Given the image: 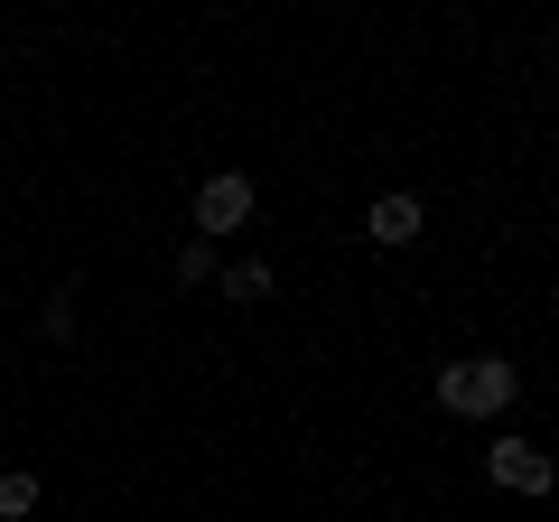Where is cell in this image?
I'll return each instance as SVG.
<instances>
[{
	"label": "cell",
	"mask_w": 559,
	"mask_h": 522,
	"mask_svg": "<svg viewBox=\"0 0 559 522\" xmlns=\"http://www.w3.org/2000/svg\"><path fill=\"white\" fill-rule=\"evenodd\" d=\"M429 392H439V411H457V420H503L513 392H522V373L503 355H466V364H448V373H429Z\"/></svg>",
	"instance_id": "obj_1"
},
{
	"label": "cell",
	"mask_w": 559,
	"mask_h": 522,
	"mask_svg": "<svg viewBox=\"0 0 559 522\" xmlns=\"http://www.w3.org/2000/svg\"><path fill=\"white\" fill-rule=\"evenodd\" d=\"M485 476H495L503 495H550L559 466H550V448H532V439H495L485 448Z\"/></svg>",
	"instance_id": "obj_2"
},
{
	"label": "cell",
	"mask_w": 559,
	"mask_h": 522,
	"mask_svg": "<svg viewBox=\"0 0 559 522\" xmlns=\"http://www.w3.org/2000/svg\"><path fill=\"white\" fill-rule=\"evenodd\" d=\"M197 224H205V242H215V234H242V224H252V178L215 168V178L197 187Z\"/></svg>",
	"instance_id": "obj_3"
},
{
	"label": "cell",
	"mask_w": 559,
	"mask_h": 522,
	"mask_svg": "<svg viewBox=\"0 0 559 522\" xmlns=\"http://www.w3.org/2000/svg\"><path fill=\"white\" fill-rule=\"evenodd\" d=\"M419 224H429V205H419V197H373L364 234H373L382 252H401V242H419Z\"/></svg>",
	"instance_id": "obj_4"
},
{
	"label": "cell",
	"mask_w": 559,
	"mask_h": 522,
	"mask_svg": "<svg viewBox=\"0 0 559 522\" xmlns=\"http://www.w3.org/2000/svg\"><path fill=\"white\" fill-rule=\"evenodd\" d=\"M224 299H234V308H261V299H271V261H234V271H224Z\"/></svg>",
	"instance_id": "obj_5"
},
{
	"label": "cell",
	"mask_w": 559,
	"mask_h": 522,
	"mask_svg": "<svg viewBox=\"0 0 559 522\" xmlns=\"http://www.w3.org/2000/svg\"><path fill=\"white\" fill-rule=\"evenodd\" d=\"M28 513H38V476L10 466V476H0V522H28Z\"/></svg>",
	"instance_id": "obj_6"
},
{
	"label": "cell",
	"mask_w": 559,
	"mask_h": 522,
	"mask_svg": "<svg viewBox=\"0 0 559 522\" xmlns=\"http://www.w3.org/2000/svg\"><path fill=\"white\" fill-rule=\"evenodd\" d=\"M197 281H205V234L178 242V289H197Z\"/></svg>",
	"instance_id": "obj_7"
}]
</instances>
